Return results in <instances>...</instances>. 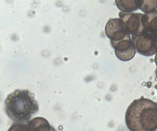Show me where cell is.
<instances>
[{
  "mask_svg": "<svg viewBox=\"0 0 157 131\" xmlns=\"http://www.w3.org/2000/svg\"><path fill=\"white\" fill-rule=\"evenodd\" d=\"M125 123L131 131L157 130V103L148 98L134 100L128 107Z\"/></svg>",
  "mask_w": 157,
  "mask_h": 131,
  "instance_id": "obj_1",
  "label": "cell"
},
{
  "mask_svg": "<svg viewBox=\"0 0 157 131\" xmlns=\"http://www.w3.org/2000/svg\"><path fill=\"white\" fill-rule=\"evenodd\" d=\"M4 104L6 114L15 123L27 122L39 110L34 94L28 90H14L7 95Z\"/></svg>",
  "mask_w": 157,
  "mask_h": 131,
  "instance_id": "obj_2",
  "label": "cell"
},
{
  "mask_svg": "<svg viewBox=\"0 0 157 131\" xmlns=\"http://www.w3.org/2000/svg\"><path fill=\"white\" fill-rule=\"evenodd\" d=\"M119 17L124 22L127 30L132 36H137L145 32V15L140 13L120 12Z\"/></svg>",
  "mask_w": 157,
  "mask_h": 131,
  "instance_id": "obj_3",
  "label": "cell"
},
{
  "mask_svg": "<svg viewBox=\"0 0 157 131\" xmlns=\"http://www.w3.org/2000/svg\"><path fill=\"white\" fill-rule=\"evenodd\" d=\"M136 50L140 54L150 57L157 53V38L148 32L131 37Z\"/></svg>",
  "mask_w": 157,
  "mask_h": 131,
  "instance_id": "obj_4",
  "label": "cell"
},
{
  "mask_svg": "<svg viewBox=\"0 0 157 131\" xmlns=\"http://www.w3.org/2000/svg\"><path fill=\"white\" fill-rule=\"evenodd\" d=\"M105 33L110 41H118L131 37L124 22L120 18H110L105 25Z\"/></svg>",
  "mask_w": 157,
  "mask_h": 131,
  "instance_id": "obj_5",
  "label": "cell"
},
{
  "mask_svg": "<svg viewBox=\"0 0 157 131\" xmlns=\"http://www.w3.org/2000/svg\"><path fill=\"white\" fill-rule=\"evenodd\" d=\"M116 57L121 61L128 62L135 56L136 49L131 37L118 41H110Z\"/></svg>",
  "mask_w": 157,
  "mask_h": 131,
  "instance_id": "obj_6",
  "label": "cell"
},
{
  "mask_svg": "<svg viewBox=\"0 0 157 131\" xmlns=\"http://www.w3.org/2000/svg\"><path fill=\"white\" fill-rule=\"evenodd\" d=\"M12 127H19L17 130H19L21 127H23V130H54L48 121L42 117H37L33 119L30 121H28L26 123H16Z\"/></svg>",
  "mask_w": 157,
  "mask_h": 131,
  "instance_id": "obj_7",
  "label": "cell"
},
{
  "mask_svg": "<svg viewBox=\"0 0 157 131\" xmlns=\"http://www.w3.org/2000/svg\"><path fill=\"white\" fill-rule=\"evenodd\" d=\"M142 0H115L117 8L121 12H132L140 9Z\"/></svg>",
  "mask_w": 157,
  "mask_h": 131,
  "instance_id": "obj_8",
  "label": "cell"
},
{
  "mask_svg": "<svg viewBox=\"0 0 157 131\" xmlns=\"http://www.w3.org/2000/svg\"><path fill=\"white\" fill-rule=\"evenodd\" d=\"M146 31L157 38V10L145 14Z\"/></svg>",
  "mask_w": 157,
  "mask_h": 131,
  "instance_id": "obj_9",
  "label": "cell"
},
{
  "mask_svg": "<svg viewBox=\"0 0 157 131\" xmlns=\"http://www.w3.org/2000/svg\"><path fill=\"white\" fill-rule=\"evenodd\" d=\"M157 0H142L140 9L145 14L156 10Z\"/></svg>",
  "mask_w": 157,
  "mask_h": 131,
  "instance_id": "obj_10",
  "label": "cell"
},
{
  "mask_svg": "<svg viewBox=\"0 0 157 131\" xmlns=\"http://www.w3.org/2000/svg\"><path fill=\"white\" fill-rule=\"evenodd\" d=\"M154 60H155V63L156 66V70H155V76L157 78V53L155 54V57Z\"/></svg>",
  "mask_w": 157,
  "mask_h": 131,
  "instance_id": "obj_11",
  "label": "cell"
}]
</instances>
